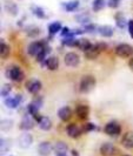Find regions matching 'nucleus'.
<instances>
[{"mask_svg":"<svg viewBox=\"0 0 133 156\" xmlns=\"http://www.w3.org/2000/svg\"><path fill=\"white\" fill-rule=\"evenodd\" d=\"M116 153H117V149L112 143L107 142V143H104L100 147V154L102 156H113Z\"/></svg>","mask_w":133,"mask_h":156,"instance_id":"obj_8","label":"nucleus"},{"mask_svg":"<svg viewBox=\"0 0 133 156\" xmlns=\"http://www.w3.org/2000/svg\"><path fill=\"white\" fill-rule=\"evenodd\" d=\"M46 53H47V48L45 49V51H42V52H41V53H40V54L38 55V56H37V60H38L39 62H41V61L44 60V58H45V55H46Z\"/></svg>","mask_w":133,"mask_h":156,"instance_id":"obj_35","label":"nucleus"},{"mask_svg":"<svg viewBox=\"0 0 133 156\" xmlns=\"http://www.w3.org/2000/svg\"><path fill=\"white\" fill-rule=\"evenodd\" d=\"M38 123H39L40 129H42V130H50L51 127H52V122H51V120L47 116L41 117L39 121H38Z\"/></svg>","mask_w":133,"mask_h":156,"instance_id":"obj_21","label":"nucleus"},{"mask_svg":"<svg viewBox=\"0 0 133 156\" xmlns=\"http://www.w3.org/2000/svg\"><path fill=\"white\" fill-rule=\"evenodd\" d=\"M27 34H28L30 37H35V35L39 34V28H37V27H30V28L27 30Z\"/></svg>","mask_w":133,"mask_h":156,"instance_id":"obj_31","label":"nucleus"},{"mask_svg":"<svg viewBox=\"0 0 133 156\" xmlns=\"http://www.w3.org/2000/svg\"><path fill=\"white\" fill-rule=\"evenodd\" d=\"M41 105H42V100H41V99H37V100H34L33 102H31V103L28 105V107H27L28 113L31 114L32 116H35V115L38 114V110H39V108L41 107Z\"/></svg>","mask_w":133,"mask_h":156,"instance_id":"obj_12","label":"nucleus"},{"mask_svg":"<svg viewBox=\"0 0 133 156\" xmlns=\"http://www.w3.org/2000/svg\"><path fill=\"white\" fill-rule=\"evenodd\" d=\"M105 45L104 44H99V45H92V46L90 47L88 49H87L86 52H85V56H86L87 59H90V60H93L95 59L98 55L100 54V52L105 49Z\"/></svg>","mask_w":133,"mask_h":156,"instance_id":"obj_4","label":"nucleus"},{"mask_svg":"<svg viewBox=\"0 0 133 156\" xmlns=\"http://www.w3.org/2000/svg\"><path fill=\"white\" fill-rule=\"evenodd\" d=\"M119 2H120V0H109V2H107V5L112 8H116L119 6Z\"/></svg>","mask_w":133,"mask_h":156,"instance_id":"obj_32","label":"nucleus"},{"mask_svg":"<svg viewBox=\"0 0 133 156\" xmlns=\"http://www.w3.org/2000/svg\"><path fill=\"white\" fill-rule=\"evenodd\" d=\"M116 54L120 58H128L133 54V47L127 44H120L116 47Z\"/></svg>","mask_w":133,"mask_h":156,"instance_id":"obj_3","label":"nucleus"},{"mask_svg":"<svg viewBox=\"0 0 133 156\" xmlns=\"http://www.w3.org/2000/svg\"><path fill=\"white\" fill-rule=\"evenodd\" d=\"M9 92H11V86H9L8 83L2 85V87H1V96H2V98H6Z\"/></svg>","mask_w":133,"mask_h":156,"instance_id":"obj_29","label":"nucleus"},{"mask_svg":"<svg viewBox=\"0 0 133 156\" xmlns=\"http://www.w3.org/2000/svg\"><path fill=\"white\" fill-rule=\"evenodd\" d=\"M23 100V98H21V95H17L14 98H8L5 100V105L7 106L8 108H17L18 107V105Z\"/></svg>","mask_w":133,"mask_h":156,"instance_id":"obj_15","label":"nucleus"},{"mask_svg":"<svg viewBox=\"0 0 133 156\" xmlns=\"http://www.w3.org/2000/svg\"><path fill=\"white\" fill-rule=\"evenodd\" d=\"M0 54H1V58H7L9 54V47L4 42V40L0 44Z\"/></svg>","mask_w":133,"mask_h":156,"instance_id":"obj_26","label":"nucleus"},{"mask_svg":"<svg viewBox=\"0 0 133 156\" xmlns=\"http://www.w3.org/2000/svg\"><path fill=\"white\" fill-rule=\"evenodd\" d=\"M66 133L72 139H77V137L80 136V134H81V129L77 125L71 123V125H68L66 127Z\"/></svg>","mask_w":133,"mask_h":156,"instance_id":"obj_10","label":"nucleus"},{"mask_svg":"<svg viewBox=\"0 0 133 156\" xmlns=\"http://www.w3.org/2000/svg\"><path fill=\"white\" fill-rule=\"evenodd\" d=\"M34 127V121L33 119H31L30 116H25L20 123V129H24V130H30Z\"/></svg>","mask_w":133,"mask_h":156,"instance_id":"obj_20","label":"nucleus"},{"mask_svg":"<svg viewBox=\"0 0 133 156\" xmlns=\"http://www.w3.org/2000/svg\"><path fill=\"white\" fill-rule=\"evenodd\" d=\"M105 0H94L93 1V5H92V7H93V11H100L102 8L105 7Z\"/></svg>","mask_w":133,"mask_h":156,"instance_id":"obj_27","label":"nucleus"},{"mask_svg":"<svg viewBox=\"0 0 133 156\" xmlns=\"http://www.w3.org/2000/svg\"><path fill=\"white\" fill-rule=\"evenodd\" d=\"M60 30H61V23H58V21L51 23V25L48 26V32H50V34H55V33H58Z\"/></svg>","mask_w":133,"mask_h":156,"instance_id":"obj_24","label":"nucleus"},{"mask_svg":"<svg viewBox=\"0 0 133 156\" xmlns=\"http://www.w3.org/2000/svg\"><path fill=\"white\" fill-rule=\"evenodd\" d=\"M79 6V1L78 0H73V1H70V2H66V4H64V7L66 11H74V9H77V7Z\"/></svg>","mask_w":133,"mask_h":156,"instance_id":"obj_25","label":"nucleus"},{"mask_svg":"<svg viewBox=\"0 0 133 156\" xmlns=\"http://www.w3.org/2000/svg\"><path fill=\"white\" fill-rule=\"evenodd\" d=\"M98 32L102 34V37H106V38L113 35V30L110 26H100V27H98Z\"/></svg>","mask_w":133,"mask_h":156,"instance_id":"obj_22","label":"nucleus"},{"mask_svg":"<svg viewBox=\"0 0 133 156\" xmlns=\"http://www.w3.org/2000/svg\"><path fill=\"white\" fill-rule=\"evenodd\" d=\"M91 46H92L91 42H90L87 39H79L78 42H77V47L80 48L81 51H84V52H86Z\"/></svg>","mask_w":133,"mask_h":156,"instance_id":"obj_23","label":"nucleus"},{"mask_svg":"<svg viewBox=\"0 0 133 156\" xmlns=\"http://www.w3.org/2000/svg\"><path fill=\"white\" fill-rule=\"evenodd\" d=\"M33 142V139L30 134H23L19 139H18V143H19V147L21 148H28Z\"/></svg>","mask_w":133,"mask_h":156,"instance_id":"obj_11","label":"nucleus"},{"mask_svg":"<svg viewBox=\"0 0 133 156\" xmlns=\"http://www.w3.org/2000/svg\"><path fill=\"white\" fill-rule=\"evenodd\" d=\"M45 49H46V47H45L44 42H32L28 46L27 51H28V54L32 55V56H38Z\"/></svg>","mask_w":133,"mask_h":156,"instance_id":"obj_5","label":"nucleus"},{"mask_svg":"<svg viewBox=\"0 0 133 156\" xmlns=\"http://www.w3.org/2000/svg\"><path fill=\"white\" fill-rule=\"evenodd\" d=\"M128 31H130V34L133 38V20H130L128 21Z\"/></svg>","mask_w":133,"mask_h":156,"instance_id":"obj_37","label":"nucleus"},{"mask_svg":"<svg viewBox=\"0 0 133 156\" xmlns=\"http://www.w3.org/2000/svg\"><path fill=\"white\" fill-rule=\"evenodd\" d=\"M52 150V146L50 142L44 141V142H40L39 146H38V151L41 156H47Z\"/></svg>","mask_w":133,"mask_h":156,"instance_id":"obj_13","label":"nucleus"},{"mask_svg":"<svg viewBox=\"0 0 133 156\" xmlns=\"http://www.w3.org/2000/svg\"><path fill=\"white\" fill-rule=\"evenodd\" d=\"M6 76L8 79H11L12 81H16V82H20L24 79V72L21 70L20 67L18 66H11L8 67L7 70H6Z\"/></svg>","mask_w":133,"mask_h":156,"instance_id":"obj_1","label":"nucleus"},{"mask_svg":"<svg viewBox=\"0 0 133 156\" xmlns=\"http://www.w3.org/2000/svg\"><path fill=\"white\" fill-rule=\"evenodd\" d=\"M128 67H130V68L133 70V58L131 59V60H130V62H128Z\"/></svg>","mask_w":133,"mask_h":156,"instance_id":"obj_38","label":"nucleus"},{"mask_svg":"<svg viewBox=\"0 0 133 156\" xmlns=\"http://www.w3.org/2000/svg\"><path fill=\"white\" fill-rule=\"evenodd\" d=\"M95 129V126L93 123H86L84 126V132H92Z\"/></svg>","mask_w":133,"mask_h":156,"instance_id":"obj_33","label":"nucleus"},{"mask_svg":"<svg viewBox=\"0 0 133 156\" xmlns=\"http://www.w3.org/2000/svg\"><path fill=\"white\" fill-rule=\"evenodd\" d=\"M67 149V144L65 142H57L53 147V150L57 155H66Z\"/></svg>","mask_w":133,"mask_h":156,"instance_id":"obj_16","label":"nucleus"},{"mask_svg":"<svg viewBox=\"0 0 133 156\" xmlns=\"http://www.w3.org/2000/svg\"><path fill=\"white\" fill-rule=\"evenodd\" d=\"M72 115V112H71L70 107H61L60 109L58 110V116L60 120H63V121H67L68 119L71 117Z\"/></svg>","mask_w":133,"mask_h":156,"instance_id":"obj_18","label":"nucleus"},{"mask_svg":"<svg viewBox=\"0 0 133 156\" xmlns=\"http://www.w3.org/2000/svg\"><path fill=\"white\" fill-rule=\"evenodd\" d=\"M45 65H46V67L50 70H55L59 66V60H58L57 56H50V58L46 59Z\"/></svg>","mask_w":133,"mask_h":156,"instance_id":"obj_19","label":"nucleus"},{"mask_svg":"<svg viewBox=\"0 0 133 156\" xmlns=\"http://www.w3.org/2000/svg\"><path fill=\"white\" fill-rule=\"evenodd\" d=\"M26 88L30 93L37 94L41 89V82L38 80H30L26 82Z\"/></svg>","mask_w":133,"mask_h":156,"instance_id":"obj_9","label":"nucleus"},{"mask_svg":"<svg viewBox=\"0 0 133 156\" xmlns=\"http://www.w3.org/2000/svg\"><path fill=\"white\" fill-rule=\"evenodd\" d=\"M121 144L127 149L133 148V132L126 133L121 139Z\"/></svg>","mask_w":133,"mask_h":156,"instance_id":"obj_14","label":"nucleus"},{"mask_svg":"<svg viewBox=\"0 0 133 156\" xmlns=\"http://www.w3.org/2000/svg\"><path fill=\"white\" fill-rule=\"evenodd\" d=\"M8 147H9V146L7 144V141H6V140H1V153H5V151H7Z\"/></svg>","mask_w":133,"mask_h":156,"instance_id":"obj_34","label":"nucleus"},{"mask_svg":"<svg viewBox=\"0 0 133 156\" xmlns=\"http://www.w3.org/2000/svg\"><path fill=\"white\" fill-rule=\"evenodd\" d=\"M33 12H34V14L38 16V18H45L44 9H41L40 7H33Z\"/></svg>","mask_w":133,"mask_h":156,"instance_id":"obj_30","label":"nucleus"},{"mask_svg":"<svg viewBox=\"0 0 133 156\" xmlns=\"http://www.w3.org/2000/svg\"><path fill=\"white\" fill-rule=\"evenodd\" d=\"M77 42H78V40L73 39L72 37H70V38H66V39H64V41H63L64 45H66V46H71V47L77 46Z\"/></svg>","mask_w":133,"mask_h":156,"instance_id":"obj_28","label":"nucleus"},{"mask_svg":"<svg viewBox=\"0 0 133 156\" xmlns=\"http://www.w3.org/2000/svg\"><path fill=\"white\" fill-rule=\"evenodd\" d=\"M88 113H90V109H88V107L85 106V105H79L78 107H77V109H76L77 116H78L79 119H81V120L86 119L87 115H88Z\"/></svg>","mask_w":133,"mask_h":156,"instance_id":"obj_17","label":"nucleus"},{"mask_svg":"<svg viewBox=\"0 0 133 156\" xmlns=\"http://www.w3.org/2000/svg\"><path fill=\"white\" fill-rule=\"evenodd\" d=\"M64 61H65V65L68 66V67H77L79 65L80 59H79L78 54H76L73 52H70V53H67V54L65 55Z\"/></svg>","mask_w":133,"mask_h":156,"instance_id":"obj_6","label":"nucleus"},{"mask_svg":"<svg viewBox=\"0 0 133 156\" xmlns=\"http://www.w3.org/2000/svg\"><path fill=\"white\" fill-rule=\"evenodd\" d=\"M105 132L106 134H109L111 136H114V135H119L120 132H121V127L119 123L112 121V122H109L107 125L105 126Z\"/></svg>","mask_w":133,"mask_h":156,"instance_id":"obj_7","label":"nucleus"},{"mask_svg":"<svg viewBox=\"0 0 133 156\" xmlns=\"http://www.w3.org/2000/svg\"><path fill=\"white\" fill-rule=\"evenodd\" d=\"M94 86H95V79L91 75H87V76H84L81 79L79 89H80L81 93H88L93 89Z\"/></svg>","mask_w":133,"mask_h":156,"instance_id":"obj_2","label":"nucleus"},{"mask_svg":"<svg viewBox=\"0 0 133 156\" xmlns=\"http://www.w3.org/2000/svg\"><path fill=\"white\" fill-rule=\"evenodd\" d=\"M125 23L124 18H123V16H118V18H117V23H118V26H119V27H121V28L125 26V23Z\"/></svg>","mask_w":133,"mask_h":156,"instance_id":"obj_36","label":"nucleus"},{"mask_svg":"<svg viewBox=\"0 0 133 156\" xmlns=\"http://www.w3.org/2000/svg\"><path fill=\"white\" fill-rule=\"evenodd\" d=\"M124 156H128V155H124Z\"/></svg>","mask_w":133,"mask_h":156,"instance_id":"obj_40","label":"nucleus"},{"mask_svg":"<svg viewBox=\"0 0 133 156\" xmlns=\"http://www.w3.org/2000/svg\"><path fill=\"white\" fill-rule=\"evenodd\" d=\"M57 156H67V155H57Z\"/></svg>","mask_w":133,"mask_h":156,"instance_id":"obj_39","label":"nucleus"}]
</instances>
